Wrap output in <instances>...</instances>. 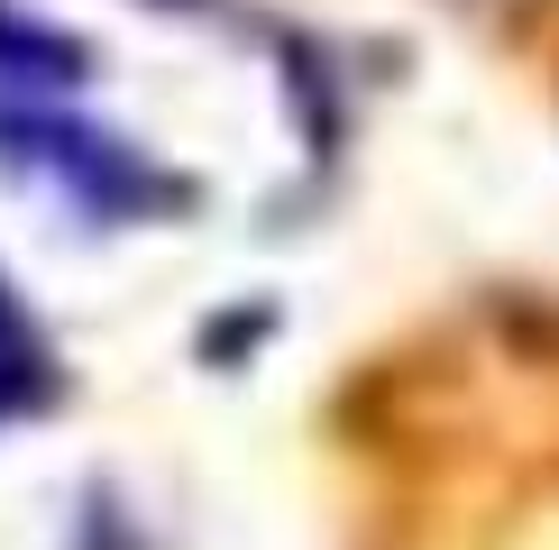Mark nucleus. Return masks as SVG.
I'll return each mask as SVG.
<instances>
[{
  "instance_id": "obj_3",
  "label": "nucleus",
  "mask_w": 559,
  "mask_h": 550,
  "mask_svg": "<svg viewBox=\"0 0 559 550\" xmlns=\"http://www.w3.org/2000/svg\"><path fill=\"white\" fill-rule=\"evenodd\" d=\"M0 74H10V83H83L92 56H83L74 37H56V28H37V19L0 10Z\"/></svg>"
},
{
  "instance_id": "obj_1",
  "label": "nucleus",
  "mask_w": 559,
  "mask_h": 550,
  "mask_svg": "<svg viewBox=\"0 0 559 550\" xmlns=\"http://www.w3.org/2000/svg\"><path fill=\"white\" fill-rule=\"evenodd\" d=\"M0 156H19V166H28V156L56 166L102 220L138 212V202H166V183H156L147 166H129L120 138H92V129H64V120H0Z\"/></svg>"
},
{
  "instance_id": "obj_2",
  "label": "nucleus",
  "mask_w": 559,
  "mask_h": 550,
  "mask_svg": "<svg viewBox=\"0 0 559 550\" xmlns=\"http://www.w3.org/2000/svg\"><path fill=\"white\" fill-rule=\"evenodd\" d=\"M56 395V358H46L37 321L10 303V285H0V412H28Z\"/></svg>"
}]
</instances>
